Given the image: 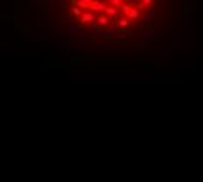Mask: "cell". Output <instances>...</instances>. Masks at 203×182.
<instances>
[{
  "mask_svg": "<svg viewBox=\"0 0 203 182\" xmlns=\"http://www.w3.org/2000/svg\"><path fill=\"white\" fill-rule=\"evenodd\" d=\"M154 0H67L72 19L88 32L128 33L151 12Z\"/></svg>",
  "mask_w": 203,
  "mask_h": 182,
  "instance_id": "cell-1",
  "label": "cell"
}]
</instances>
